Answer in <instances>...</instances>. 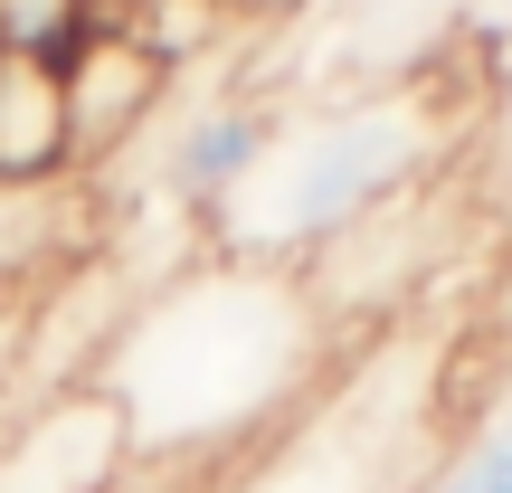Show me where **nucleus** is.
Instances as JSON below:
<instances>
[{
  "mask_svg": "<svg viewBox=\"0 0 512 493\" xmlns=\"http://www.w3.org/2000/svg\"><path fill=\"white\" fill-rule=\"evenodd\" d=\"M456 152V114H446L437 76L389 95H323V105H275V133L256 171L219 200L200 228L209 256H247V266H304L389 200L427 190Z\"/></svg>",
  "mask_w": 512,
  "mask_h": 493,
  "instance_id": "f03ea898",
  "label": "nucleus"
},
{
  "mask_svg": "<svg viewBox=\"0 0 512 493\" xmlns=\"http://www.w3.org/2000/svg\"><path fill=\"white\" fill-rule=\"evenodd\" d=\"M342 361L351 342L323 323L294 266H247V256L200 247L124 304L86 380L124 418L133 475L219 484Z\"/></svg>",
  "mask_w": 512,
  "mask_h": 493,
  "instance_id": "f257e3e1",
  "label": "nucleus"
},
{
  "mask_svg": "<svg viewBox=\"0 0 512 493\" xmlns=\"http://www.w3.org/2000/svg\"><path fill=\"white\" fill-rule=\"evenodd\" d=\"M418 493H512V389L446 437V456L418 475Z\"/></svg>",
  "mask_w": 512,
  "mask_h": 493,
  "instance_id": "6e6552de",
  "label": "nucleus"
},
{
  "mask_svg": "<svg viewBox=\"0 0 512 493\" xmlns=\"http://www.w3.org/2000/svg\"><path fill=\"white\" fill-rule=\"evenodd\" d=\"M304 10H342V0H304ZM304 10H294V19H304Z\"/></svg>",
  "mask_w": 512,
  "mask_h": 493,
  "instance_id": "f8f14e48",
  "label": "nucleus"
},
{
  "mask_svg": "<svg viewBox=\"0 0 512 493\" xmlns=\"http://www.w3.org/2000/svg\"><path fill=\"white\" fill-rule=\"evenodd\" d=\"M19 342H29V304H0V418L19 408Z\"/></svg>",
  "mask_w": 512,
  "mask_h": 493,
  "instance_id": "9d476101",
  "label": "nucleus"
},
{
  "mask_svg": "<svg viewBox=\"0 0 512 493\" xmlns=\"http://www.w3.org/2000/svg\"><path fill=\"white\" fill-rule=\"evenodd\" d=\"M446 456V370L399 332L342 361L256 456H238L200 493H418Z\"/></svg>",
  "mask_w": 512,
  "mask_h": 493,
  "instance_id": "7ed1b4c3",
  "label": "nucleus"
},
{
  "mask_svg": "<svg viewBox=\"0 0 512 493\" xmlns=\"http://www.w3.org/2000/svg\"><path fill=\"white\" fill-rule=\"evenodd\" d=\"M0 493H133L124 418L95 380L38 389L0 418Z\"/></svg>",
  "mask_w": 512,
  "mask_h": 493,
  "instance_id": "39448f33",
  "label": "nucleus"
},
{
  "mask_svg": "<svg viewBox=\"0 0 512 493\" xmlns=\"http://www.w3.org/2000/svg\"><path fill=\"white\" fill-rule=\"evenodd\" d=\"M76 181V124L57 57L0 48V190H67Z\"/></svg>",
  "mask_w": 512,
  "mask_h": 493,
  "instance_id": "0eeeda50",
  "label": "nucleus"
},
{
  "mask_svg": "<svg viewBox=\"0 0 512 493\" xmlns=\"http://www.w3.org/2000/svg\"><path fill=\"white\" fill-rule=\"evenodd\" d=\"M266 133H275V95L266 86L181 95V105H162V114H152V133L133 143V152H143V190L190 228V238H200V228L219 219V200L256 171ZM133 152H124V162H133Z\"/></svg>",
  "mask_w": 512,
  "mask_h": 493,
  "instance_id": "20e7f679",
  "label": "nucleus"
},
{
  "mask_svg": "<svg viewBox=\"0 0 512 493\" xmlns=\"http://www.w3.org/2000/svg\"><path fill=\"white\" fill-rule=\"evenodd\" d=\"M57 76H67V124H76V181H95V171H114L152 133V114L171 105V76L181 67H171L133 19L95 10V29L57 57Z\"/></svg>",
  "mask_w": 512,
  "mask_h": 493,
  "instance_id": "423d86ee",
  "label": "nucleus"
},
{
  "mask_svg": "<svg viewBox=\"0 0 512 493\" xmlns=\"http://www.w3.org/2000/svg\"><path fill=\"white\" fill-rule=\"evenodd\" d=\"M494 171H503V190H512V67H503V95H494Z\"/></svg>",
  "mask_w": 512,
  "mask_h": 493,
  "instance_id": "9b49d317",
  "label": "nucleus"
},
{
  "mask_svg": "<svg viewBox=\"0 0 512 493\" xmlns=\"http://www.w3.org/2000/svg\"><path fill=\"white\" fill-rule=\"evenodd\" d=\"M465 48H484V57L512 67V0H465Z\"/></svg>",
  "mask_w": 512,
  "mask_h": 493,
  "instance_id": "1a4fd4ad",
  "label": "nucleus"
}]
</instances>
